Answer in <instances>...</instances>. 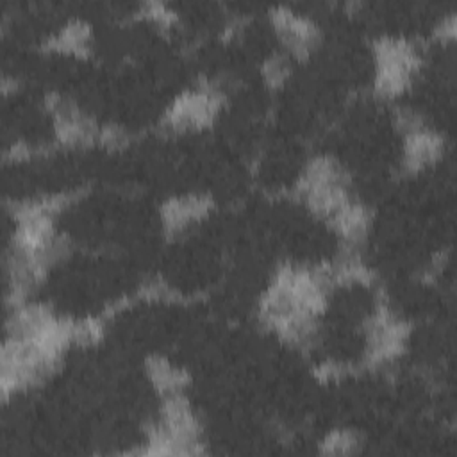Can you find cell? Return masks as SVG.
<instances>
[{
  "mask_svg": "<svg viewBox=\"0 0 457 457\" xmlns=\"http://www.w3.org/2000/svg\"><path fill=\"white\" fill-rule=\"evenodd\" d=\"M270 20L277 36L287 50V55L305 57L320 41V29L316 21L287 5L270 9Z\"/></svg>",
  "mask_w": 457,
  "mask_h": 457,
  "instance_id": "2",
  "label": "cell"
},
{
  "mask_svg": "<svg viewBox=\"0 0 457 457\" xmlns=\"http://www.w3.org/2000/svg\"><path fill=\"white\" fill-rule=\"evenodd\" d=\"M377 75L375 89L384 96L402 93L420 66V55L412 43L396 37H380L373 45Z\"/></svg>",
  "mask_w": 457,
  "mask_h": 457,
  "instance_id": "1",
  "label": "cell"
},
{
  "mask_svg": "<svg viewBox=\"0 0 457 457\" xmlns=\"http://www.w3.org/2000/svg\"><path fill=\"white\" fill-rule=\"evenodd\" d=\"M89 41V25L82 20H70L52 39L55 48L66 52H84Z\"/></svg>",
  "mask_w": 457,
  "mask_h": 457,
  "instance_id": "6",
  "label": "cell"
},
{
  "mask_svg": "<svg viewBox=\"0 0 457 457\" xmlns=\"http://www.w3.org/2000/svg\"><path fill=\"white\" fill-rule=\"evenodd\" d=\"M436 36L439 39H453L455 36V16L453 12H448L436 27Z\"/></svg>",
  "mask_w": 457,
  "mask_h": 457,
  "instance_id": "9",
  "label": "cell"
},
{
  "mask_svg": "<svg viewBox=\"0 0 457 457\" xmlns=\"http://www.w3.org/2000/svg\"><path fill=\"white\" fill-rule=\"evenodd\" d=\"M146 370L154 386L162 396L171 393H180L182 387L186 386V378H187L186 373L175 368L166 357H161V355L148 357Z\"/></svg>",
  "mask_w": 457,
  "mask_h": 457,
  "instance_id": "5",
  "label": "cell"
},
{
  "mask_svg": "<svg viewBox=\"0 0 457 457\" xmlns=\"http://www.w3.org/2000/svg\"><path fill=\"white\" fill-rule=\"evenodd\" d=\"M289 73V55L275 54L270 55L262 64V77L270 86H278L286 80Z\"/></svg>",
  "mask_w": 457,
  "mask_h": 457,
  "instance_id": "8",
  "label": "cell"
},
{
  "mask_svg": "<svg viewBox=\"0 0 457 457\" xmlns=\"http://www.w3.org/2000/svg\"><path fill=\"white\" fill-rule=\"evenodd\" d=\"M445 141L439 132L427 125L403 136V166L409 171H420L443 155Z\"/></svg>",
  "mask_w": 457,
  "mask_h": 457,
  "instance_id": "3",
  "label": "cell"
},
{
  "mask_svg": "<svg viewBox=\"0 0 457 457\" xmlns=\"http://www.w3.org/2000/svg\"><path fill=\"white\" fill-rule=\"evenodd\" d=\"M211 207V200L204 195H186L170 198L161 207L162 225L168 232L175 234L184 230L191 221L202 218Z\"/></svg>",
  "mask_w": 457,
  "mask_h": 457,
  "instance_id": "4",
  "label": "cell"
},
{
  "mask_svg": "<svg viewBox=\"0 0 457 457\" xmlns=\"http://www.w3.org/2000/svg\"><path fill=\"white\" fill-rule=\"evenodd\" d=\"M361 446L359 436L348 428H336L328 432L320 443V452L328 455H350Z\"/></svg>",
  "mask_w": 457,
  "mask_h": 457,
  "instance_id": "7",
  "label": "cell"
}]
</instances>
